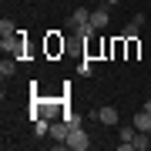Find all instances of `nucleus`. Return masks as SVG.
<instances>
[{
	"label": "nucleus",
	"mask_w": 151,
	"mask_h": 151,
	"mask_svg": "<svg viewBox=\"0 0 151 151\" xmlns=\"http://www.w3.org/2000/svg\"><path fill=\"white\" fill-rule=\"evenodd\" d=\"M64 145H67V148H74V151H87V148H91V138H87V131H84V128H70V134H67Z\"/></svg>",
	"instance_id": "f257e3e1"
},
{
	"label": "nucleus",
	"mask_w": 151,
	"mask_h": 151,
	"mask_svg": "<svg viewBox=\"0 0 151 151\" xmlns=\"http://www.w3.org/2000/svg\"><path fill=\"white\" fill-rule=\"evenodd\" d=\"M84 24H91V7H77V10L67 17V27L70 30H81Z\"/></svg>",
	"instance_id": "f03ea898"
},
{
	"label": "nucleus",
	"mask_w": 151,
	"mask_h": 151,
	"mask_svg": "<svg viewBox=\"0 0 151 151\" xmlns=\"http://www.w3.org/2000/svg\"><path fill=\"white\" fill-rule=\"evenodd\" d=\"M108 20H111V4L104 0V7H94V10H91V24L101 30V27H108Z\"/></svg>",
	"instance_id": "7ed1b4c3"
},
{
	"label": "nucleus",
	"mask_w": 151,
	"mask_h": 151,
	"mask_svg": "<svg viewBox=\"0 0 151 151\" xmlns=\"http://www.w3.org/2000/svg\"><path fill=\"white\" fill-rule=\"evenodd\" d=\"M67 134H70V124H67L64 118H60V121H54V124H50V138H57V141H60V145H64V141H67Z\"/></svg>",
	"instance_id": "20e7f679"
},
{
	"label": "nucleus",
	"mask_w": 151,
	"mask_h": 151,
	"mask_svg": "<svg viewBox=\"0 0 151 151\" xmlns=\"http://www.w3.org/2000/svg\"><path fill=\"white\" fill-rule=\"evenodd\" d=\"M141 24H145V14H138L134 20H131L128 27L121 30V40H134V37H138V30H141Z\"/></svg>",
	"instance_id": "39448f33"
},
{
	"label": "nucleus",
	"mask_w": 151,
	"mask_h": 151,
	"mask_svg": "<svg viewBox=\"0 0 151 151\" xmlns=\"http://www.w3.org/2000/svg\"><path fill=\"white\" fill-rule=\"evenodd\" d=\"M151 148V134L148 131H138L134 138H131V151H148Z\"/></svg>",
	"instance_id": "423d86ee"
},
{
	"label": "nucleus",
	"mask_w": 151,
	"mask_h": 151,
	"mask_svg": "<svg viewBox=\"0 0 151 151\" xmlns=\"http://www.w3.org/2000/svg\"><path fill=\"white\" fill-rule=\"evenodd\" d=\"M97 121L108 124V128H111V124H118V108H111V104H108V108H101V111H97Z\"/></svg>",
	"instance_id": "0eeeda50"
},
{
	"label": "nucleus",
	"mask_w": 151,
	"mask_h": 151,
	"mask_svg": "<svg viewBox=\"0 0 151 151\" xmlns=\"http://www.w3.org/2000/svg\"><path fill=\"white\" fill-rule=\"evenodd\" d=\"M134 128H138V131H148V134H151V114H148L145 108L134 114Z\"/></svg>",
	"instance_id": "6e6552de"
},
{
	"label": "nucleus",
	"mask_w": 151,
	"mask_h": 151,
	"mask_svg": "<svg viewBox=\"0 0 151 151\" xmlns=\"http://www.w3.org/2000/svg\"><path fill=\"white\" fill-rule=\"evenodd\" d=\"M14 70H17V60H14V54H7L4 60H0V74H4V81L14 74Z\"/></svg>",
	"instance_id": "1a4fd4ad"
},
{
	"label": "nucleus",
	"mask_w": 151,
	"mask_h": 151,
	"mask_svg": "<svg viewBox=\"0 0 151 151\" xmlns=\"http://www.w3.org/2000/svg\"><path fill=\"white\" fill-rule=\"evenodd\" d=\"M34 131H37V134H50V121L44 118V114H40V118H34Z\"/></svg>",
	"instance_id": "9d476101"
},
{
	"label": "nucleus",
	"mask_w": 151,
	"mask_h": 151,
	"mask_svg": "<svg viewBox=\"0 0 151 151\" xmlns=\"http://www.w3.org/2000/svg\"><path fill=\"white\" fill-rule=\"evenodd\" d=\"M134 134H138V128H134V124H124V128L118 131V138H121V141H128V145H131V138H134Z\"/></svg>",
	"instance_id": "9b49d317"
},
{
	"label": "nucleus",
	"mask_w": 151,
	"mask_h": 151,
	"mask_svg": "<svg viewBox=\"0 0 151 151\" xmlns=\"http://www.w3.org/2000/svg\"><path fill=\"white\" fill-rule=\"evenodd\" d=\"M0 34H4V37H14V34H20V30L14 27V20H7V17H4V20H0Z\"/></svg>",
	"instance_id": "f8f14e48"
},
{
	"label": "nucleus",
	"mask_w": 151,
	"mask_h": 151,
	"mask_svg": "<svg viewBox=\"0 0 151 151\" xmlns=\"http://www.w3.org/2000/svg\"><path fill=\"white\" fill-rule=\"evenodd\" d=\"M77 70H81L84 77H91V74H94V64H91V57H87V60H81V67H77Z\"/></svg>",
	"instance_id": "ddd939ff"
},
{
	"label": "nucleus",
	"mask_w": 151,
	"mask_h": 151,
	"mask_svg": "<svg viewBox=\"0 0 151 151\" xmlns=\"http://www.w3.org/2000/svg\"><path fill=\"white\" fill-rule=\"evenodd\" d=\"M64 121L70 124V128H81V114H70V111H67V114H64Z\"/></svg>",
	"instance_id": "4468645a"
},
{
	"label": "nucleus",
	"mask_w": 151,
	"mask_h": 151,
	"mask_svg": "<svg viewBox=\"0 0 151 151\" xmlns=\"http://www.w3.org/2000/svg\"><path fill=\"white\" fill-rule=\"evenodd\" d=\"M50 50H64V40H57V37H50V44H47Z\"/></svg>",
	"instance_id": "2eb2a0df"
},
{
	"label": "nucleus",
	"mask_w": 151,
	"mask_h": 151,
	"mask_svg": "<svg viewBox=\"0 0 151 151\" xmlns=\"http://www.w3.org/2000/svg\"><path fill=\"white\" fill-rule=\"evenodd\" d=\"M145 111H148V114H151V97H148V101H145Z\"/></svg>",
	"instance_id": "dca6fc26"
},
{
	"label": "nucleus",
	"mask_w": 151,
	"mask_h": 151,
	"mask_svg": "<svg viewBox=\"0 0 151 151\" xmlns=\"http://www.w3.org/2000/svg\"><path fill=\"white\" fill-rule=\"evenodd\" d=\"M108 4H111V7H114V4H121V0H108Z\"/></svg>",
	"instance_id": "f3484780"
}]
</instances>
